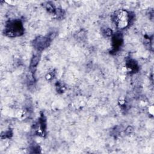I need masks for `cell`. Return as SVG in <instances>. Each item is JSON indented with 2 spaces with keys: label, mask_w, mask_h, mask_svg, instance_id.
Listing matches in <instances>:
<instances>
[{
  "label": "cell",
  "mask_w": 154,
  "mask_h": 154,
  "mask_svg": "<svg viewBox=\"0 0 154 154\" xmlns=\"http://www.w3.org/2000/svg\"><path fill=\"white\" fill-rule=\"evenodd\" d=\"M114 20L120 28H124L130 22L131 14L125 10L119 11L114 14Z\"/></svg>",
  "instance_id": "obj_1"
},
{
  "label": "cell",
  "mask_w": 154,
  "mask_h": 154,
  "mask_svg": "<svg viewBox=\"0 0 154 154\" xmlns=\"http://www.w3.org/2000/svg\"><path fill=\"white\" fill-rule=\"evenodd\" d=\"M23 32V27L19 21H13L7 24L6 34L9 36L19 35Z\"/></svg>",
  "instance_id": "obj_2"
},
{
  "label": "cell",
  "mask_w": 154,
  "mask_h": 154,
  "mask_svg": "<svg viewBox=\"0 0 154 154\" xmlns=\"http://www.w3.org/2000/svg\"><path fill=\"white\" fill-rule=\"evenodd\" d=\"M35 61H37L36 60V58H34V62H35ZM35 66V63H34L33 66Z\"/></svg>",
  "instance_id": "obj_3"
}]
</instances>
